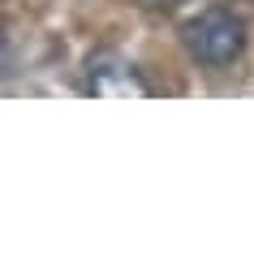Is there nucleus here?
I'll list each match as a JSON object with an SVG mask.
<instances>
[{
    "label": "nucleus",
    "instance_id": "obj_2",
    "mask_svg": "<svg viewBox=\"0 0 254 254\" xmlns=\"http://www.w3.org/2000/svg\"><path fill=\"white\" fill-rule=\"evenodd\" d=\"M82 91L95 99H147L151 82L121 52H95L86 61V73H82Z\"/></svg>",
    "mask_w": 254,
    "mask_h": 254
},
{
    "label": "nucleus",
    "instance_id": "obj_1",
    "mask_svg": "<svg viewBox=\"0 0 254 254\" xmlns=\"http://www.w3.org/2000/svg\"><path fill=\"white\" fill-rule=\"evenodd\" d=\"M181 39H186V52L207 69H228L237 65L241 52H246V17L233 13L228 4H207L198 13L186 22L181 30Z\"/></svg>",
    "mask_w": 254,
    "mask_h": 254
}]
</instances>
